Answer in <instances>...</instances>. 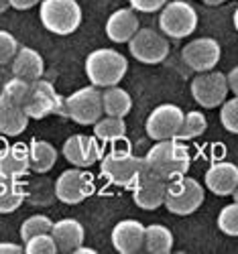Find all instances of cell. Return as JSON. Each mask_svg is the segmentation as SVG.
Listing matches in <instances>:
<instances>
[{
  "label": "cell",
  "mask_w": 238,
  "mask_h": 254,
  "mask_svg": "<svg viewBox=\"0 0 238 254\" xmlns=\"http://www.w3.org/2000/svg\"><path fill=\"white\" fill-rule=\"evenodd\" d=\"M173 250V232L163 224L145 226V252L169 254Z\"/></svg>",
  "instance_id": "d4e9b609"
},
{
  "label": "cell",
  "mask_w": 238,
  "mask_h": 254,
  "mask_svg": "<svg viewBox=\"0 0 238 254\" xmlns=\"http://www.w3.org/2000/svg\"><path fill=\"white\" fill-rule=\"evenodd\" d=\"M139 29V16L133 8H118L106 20V37L112 43H128Z\"/></svg>",
  "instance_id": "ffe728a7"
},
{
  "label": "cell",
  "mask_w": 238,
  "mask_h": 254,
  "mask_svg": "<svg viewBox=\"0 0 238 254\" xmlns=\"http://www.w3.org/2000/svg\"><path fill=\"white\" fill-rule=\"evenodd\" d=\"M112 248L120 254H137L145 250V226L139 220H120L112 228Z\"/></svg>",
  "instance_id": "e0dca14e"
},
{
  "label": "cell",
  "mask_w": 238,
  "mask_h": 254,
  "mask_svg": "<svg viewBox=\"0 0 238 254\" xmlns=\"http://www.w3.org/2000/svg\"><path fill=\"white\" fill-rule=\"evenodd\" d=\"M29 157H31V171L35 173H49L57 163V149L47 140H33L29 146Z\"/></svg>",
  "instance_id": "cb8c5ba5"
},
{
  "label": "cell",
  "mask_w": 238,
  "mask_h": 254,
  "mask_svg": "<svg viewBox=\"0 0 238 254\" xmlns=\"http://www.w3.org/2000/svg\"><path fill=\"white\" fill-rule=\"evenodd\" d=\"M220 124L224 126V130L238 134V96L226 98V102L220 106Z\"/></svg>",
  "instance_id": "1f68e13d"
},
{
  "label": "cell",
  "mask_w": 238,
  "mask_h": 254,
  "mask_svg": "<svg viewBox=\"0 0 238 254\" xmlns=\"http://www.w3.org/2000/svg\"><path fill=\"white\" fill-rule=\"evenodd\" d=\"M10 77H12V71H10V67H8V65H0V92H2L4 83H6Z\"/></svg>",
  "instance_id": "74e56055"
},
{
  "label": "cell",
  "mask_w": 238,
  "mask_h": 254,
  "mask_svg": "<svg viewBox=\"0 0 238 254\" xmlns=\"http://www.w3.org/2000/svg\"><path fill=\"white\" fill-rule=\"evenodd\" d=\"M23 108L31 120H41L49 114H63V98L55 92L51 81L41 77L29 83Z\"/></svg>",
  "instance_id": "ba28073f"
},
{
  "label": "cell",
  "mask_w": 238,
  "mask_h": 254,
  "mask_svg": "<svg viewBox=\"0 0 238 254\" xmlns=\"http://www.w3.org/2000/svg\"><path fill=\"white\" fill-rule=\"evenodd\" d=\"M145 159L137 157L133 151L116 149L102 157L100 171L102 175L118 187H133L139 175L145 171Z\"/></svg>",
  "instance_id": "8992f818"
},
{
  "label": "cell",
  "mask_w": 238,
  "mask_h": 254,
  "mask_svg": "<svg viewBox=\"0 0 238 254\" xmlns=\"http://www.w3.org/2000/svg\"><path fill=\"white\" fill-rule=\"evenodd\" d=\"M18 47L20 45L14 39V35L0 29V65H10V61L14 59Z\"/></svg>",
  "instance_id": "d6a6232c"
},
{
  "label": "cell",
  "mask_w": 238,
  "mask_h": 254,
  "mask_svg": "<svg viewBox=\"0 0 238 254\" xmlns=\"http://www.w3.org/2000/svg\"><path fill=\"white\" fill-rule=\"evenodd\" d=\"M31 171V157L27 144H10L0 151V177L20 179Z\"/></svg>",
  "instance_id": "ac0fdd59"
},
{
  "label": "cell",
  "mask_w": 238,
  "mask_h": 254,
  "mask_svg": "<svg viewBox=\"0 0 238 254\" xmlns=\"http://www.w3.org/2000/svg\"><path fill=\"white\" fill-rule=\"evenodd\" d=\"M53 228V222L47 218V216H43V214H37V216H31L27 218L23 224H20V238L29 240L31 236H37V234H45V232H51Z\"/></svg>",
  "instance_id": "f546056e"
},
{
  "label": "cell",
  "mask_w": 238,
  "mask_h": 254,
  "mask_svg": "<svg viewBox=\"0 0 238 254\" xmlns=\"http://www.w3.org/2000/svg\"><path fill=\"white\" fill-rule=\"evenodd\" d=\"M198 10L187 0H169L159 10V29L169 39L191 37L198 29Z\"/></svg>",
  "instance_id": "5b68a950"
},
{
  "label": "cell",
  "mask_w": 238,
  "mask_h": 254,
  "mask_svg": "<svg viewBox=\"0 0 238 254\" xmlns=\"http://www.w3.org/2000/svg\"><path fill=\"white\" fill-rule=\"evenodd\" d=\"M104 114L102 106V92L96 86H85L76 90L63 100V114L72 118L76 124L81 126H94Z\"/></svg>",
  "instance_id": "52a82bcc"
},
{
  "label": "cell",
  "mask_w": 238,
  "mask_h": 254,
  "mask_svg": "<svg viewBox=\"0 0 238 254\" xmlns=\"http://www.w3.org/2000/svg\"><path fill=\"white\" fill-rule=\"evenodd\" d=\"M25 252L27 254H57L59 248L55 244V238L51 236V232H45V234H37L25 240Z\"/></svg>",
  "instance_id": "4dcf8cb0"
},
{
  "label": "cell",
  "mask_w": 238,
  "mask_h": 254,
  "mask_svg": "<svg viewBox=\"0 0 238 254\" xmlns=\"http://www.w3.org/2000/svg\"><path fill=\"white\" fill-rule=\"evenodd\" d=\"M232 25H234V29H236V33H238V6H236V10H234V14H232Z\"/></svg>",
  "instance_id": "b9f144b4"
},
{
  "label": "cell",
  "mask_w": 238,
  "mask_h": 254,
  "mask_svg": "<svg viewBox=\"0 0 238 254\" xmlns=\"http://www.w3.org/2000/svg\"><path fill=\"white\" fill-rule=\"evenodd\" d=\"M10 71L20 79L35 81V79H41L43 73H45V61H43V57L35 49L18 47L14 59L10 61Z\"/></svg>",
  "instance_id": "44dd1931"
},
{
  "label": "cell",
  "mask_w": 238,
  "mask_h": 254,
  "mask_svg": "<svg viewBox=\"0 0 238 254\" xmlns=\"http://www.w3.org/2000/svg\"><path fill=\"white\" fill-rule=\"evenodd\" d=\"M218 230L226 236H238V201L224 205L218 214Z\"/></svg>",
  "instance_id": "f1b7e54d"
},
{
  "label": "cell",
  "mask_w": 238,
  "mask_h": 254,
  "mask_svg": "<svg viewBox=\"0 0 238 254\" xmlns=\"http://www.w3.org/2000/svg\"><path fill=\"white\" fill-rule=\"evenodd\" d=\"M169 0H128L133 10H139V12H159Z\"/></svg>",
  "instance_id": "836d02e7"
},
{
  "label": "cell",
  "mask_w": 238,
  "mask_h": 254,
  "mask_svg": "<svg viewBox=\"0 0 238 254\" xmlns=\"http://www.w3.org/2000/svg\"><path fill=\"white\" fill-rule=\"evenodd\" d=\"M206 128H208L206 116L200 110H191L183 118V124H181V130H179V136L177 138H181V140L198 138V136H202L206 132Z\"/></svg>",
  "instance_id": "83f0119b"
},
{
  "label": "cell",
  "mask_w": 238,
  "mask_h": 254,
  "mask_svg": "<svg viewBox=\"0 0 238 254\" xmlns=\"http://www.w3.org/2000/svg\"><path fill=\"white\" fill-rule=\"evenodd\" d=\"M29 116L18 102L0 94V134L2 136H18L27 130Z\"/></svg>",
  "instance_id": "d6986e66"
},
{
  "label": "cell",
  "mask_w": 238,
  "mask_h": 254,
  "mask_svg": "<svg viewBox=\"0 0 238 254\" xmlns=\"http://www.w3.org/2000/svg\"><path fill=\"white\" fill-rule=\"evenodd\" d=\"M74 252H76V254H96V250H94V248H85L83 244H81V246H78Z\"/></svg>",
  "instance_id": "f35d334b"
},
{
  "label": "cell",
  "mask_w": 238,
  "mask_h": 254,
  "mask_svg": "<svg viewBox=\"0 0 238 254\" xmlns=\"http://www.w3.org/2000/svg\"><path fill=\"white\" fill-rule=\"evenodd\" d=\"M128 53L141 63L157 65L169 55V41L161 31L139 29L137 35L128 41Z\"/></svg>",
  "instance_id": "8fae6325"
},
{
  "label": "cell",
  "mask_w": 238,
  "mask_h": 254,
  "mask_svg": "<svg viewBox=\"0 0 238 254\" xmlns=\"http://www.w3.org/2000/svg\"><path fill=\"white\" fill-rule=\"evenodd\" d=\"M63 159L70 165L85 169L92 167L102 159V146L98 142L96 136H88V134H72L66 142H63Z\"/></svg>",
  "instance_id": "9a60e30c"
},
{
  "label": "cell",
  "mask_w": 238,
  "mask_h": 254,
  "mask_svg": "<svg viewBox=\"0 0 238 254\" xmlns=\"http://www.w3.org/2000/svg\"><path fill=\"white\" fill-rule=\"evenodd\" d=\"M126 71H128V61L116 49L102 47L85 57V75L96 88L104 90L110 86H118Z\"/></svg>",
  "instance_id": "7a4b0ae2"
},
{
  "label": "cell",
  "mask_w": 238,
  "mask_h": 254,
  "mask_svg": "<svg viewBox=\"0 0 238 254\" xmlns=\"http://www.w3.org/2000/svg\"><path fill=\"white\" fill-rule=\"evenodd\" d=\"M232 199H234V201H238V187H236V191L232 193Z\"/></svg>",
  "instance_id": "7bdbcfd3"
},
{
  "label": "cell",
  "mask_w": 238,
  "mask_h": 254,
  "mask_svg": "<svg viewBox=\"0 0 238 254\" xmlns=\"http://www.w3.org/2000/svg\"><path fill=\"white\" fill-rule=\"evenodd\" d=\"M145 165L149 171H153L155 175L173 181L181 175H187L191 157L187 146L181 144L177 138L169 140H157L145 155Z\"/></svg>",
  "instance_id": "6da1fadb"
},
{
  "label": "cell",
  "mask_w": 238,
  "mask_h": 254,
  "mask_svg": "<svg viewBox=\"0 0 238 254\" xmlns=\"http://www.w3.org/2000/svg\"><path fill=\"white\" fill-rule=\"evenodd\" d=\"M124 134H126V122H124V118L106 116V118H100L94 124V136L98 140H102V142L120 140V138H124Z\"/></svg>",
  "instance_id": "4316f807"
},
{
  "label": "cell",
  "mask_w": 238,
  "mask_h": 254,
  "mask_svg": "<svg viewBox=\"0 0 238 254\" xmlns=\"http://www.w3.org/2000/svg\"><path fill=\"white\" fill-rule=\"evenodd\" d=\"M185 112L175 104H161L149 114L145 122V132L149 138L157 140H169V138H177L181 124H183Z\"/></svg>",
  "instance_id": "7c38bea8"
},
{
  "label": "cell",
  "mask_w": 238,
  "mask_h": 254,
  "mask_svg": "<svg viewBox=\"0 0 238 254\" xmlns=\"http://www.w3.org/2000/svg\"><path fill=\"white\" fill-rule=\"evenodd\" d=\"M53 193L59 201L68 205L81 203L83 199H88L94 193V179L88 171H83L79 167L68 169V171H63L55 179Z\"/></svg>",
  "instance_id": "30bf717a"
},
{
  "label": "cell",
  "mask_w": 238,
  "mask_h": 254,
  "mask_svg": "<svg viewBox=\"0 0 238 254\" xmlns=\"http://www.w3.org/2000/svg\"><path fill=\"white\" fill-rule=\"evenodd\" d=\"M226 77H228V88H230V92H232L234 96H238V65L232 67Z\"/></svg>",
  "instance_id": "8d00e7d4"
},
{
  "label": "cell",
  "mask_w": 238,
  "mask_h": 254,
  "mask_svg": "<svg viewBox=\"0 0 238 254\" xmlns=\"http://www.w3.org/2000/svg\"><path fill=\"white\" fill-rule=\"evenodd\" d=\"M220 57H222V47H220L218 41L212 39V37H198V39H193V41H189V43L183 47V51H181L183 63L189 69L196 71V73L216 69Z\"/></svg>",
  "instance_id": "4fadbf2b"
},
{
  "label": "cell",
  "mask_w": 238,
  "mask_h": 254,
  "mask_svg": "<svg viewBox=\"0 0 238 254\" xmlns=\"http://www.w3.org/2000/svg\"><path fill=\"white\" fill-rule=\"evenodd\" d=\"M8 8H10V2H8V0H0V14L6 12Z\"/></svg>",
  "instance_id": "60d3db41"
},
{
  "label": "cell",
  "mask_w": 238,
  "mask_h": 254,
  "mask_svg": "<svg viewBox=\"0 0 238 254\" xmlns=\"http://www.w3.org/2000/svg\"><path fill=\"white\" fill-rule=\"evenodd\" d=\"M204 4H208V6H220V4H224L226 0H202Z\"/></svg>",
  "instance_id": "ab89813d"
},
{
  "label": "cell",
  "mask_w": 238,
  "mask_h": 254,
  "mask_svg": "<svg viewBox=\"0 0 238 254\" xmlns=\"http://www.w3.org/2000/svg\"><path fill=\"white\" fill-rule=\"evenodd\" d=\"M10 6L16 8V10H29L37 4H41V0H8Z\"/></svg>",
  "instance_id": "e575fe53"
},
{
  "label": "cell",
  "mask_w": 238,
  "mask_h": 254,
  "mask_svg": "<svg viewBox=\"0 0 238 254\" xmlns=\"http://www.w3.org/2000/svg\"><path fill=\"white\" fill-rule=\"evenodd\" d=\"M191 98L196 100L202 108H218L222 106L228 98V77L222 71H202L196 77L191 79V86H189Z\"/></svg>",
  "instance_id": "9c48e42d"
},
{
  "label": "cell",
  "mask_w": 238,
  "mask_h": 254,
  "mask_svg": "<svg viewBox=\"0 0 238 254\" xmlns=\"http://www.w3.org/2000/svg\"><path fill=\"white\" fill-rule=\"evenodd\" d=\"M206 199V187L193 177L181 175L169 181L165 207L173 216H191Z\"/></svg>",
  "instance_id": "277c9868"
},
{
  "label": "cell",
  "mask_w": 238,
  "mask_h": 254,
  "mask_svg": "<svg viewBox=\"0 0 238 254\" xmlns=\"http://www.w3.org/2000/svg\"><path fill=\"white\" fill-rule=\"evenodd\" d=\"M51 236L55 238V244L59 252H74L78 246L83 244V226L74 218H63L59 222H53Z\"/></svg>",
  "instance_id": "7402d4cb"
},
{
  "label": "cell",
  "mask_w": 238,
  "mask_h": 254,
  "mask_svg": "<svg viewBox=\"0 0 238 254\" xmlns=\"http://www.w3.org/2000/svg\"><path fill=\"white\" fill-rule=\"evenodd\" d=\"M102 106H104L106 116L124 118L133 110V98L126 90H122L118 86H110V88L102 90Z\"/></svg>",
  "instance_id": "603a6c76"
},
{
  "label": "cell",
  "mask_w": 238,
  "mask_h": 254,
  "mask_svg": "<svg viewBox=\"0 0 238 254\" xmlns=\"http://www.w3.org/2000/svg\"><path fill=\"white\" fill-rule=\"evenodd\" d=\"M25 252V246L14 242H0V254H20Z\"/></svg>",
  "instance_id": "d590c367"
},
{
  "label": "cell",
  "mask_w": 238,
  "mask_h": 254,
  "mask_svg": "<svg viewBox=\"0 0 238 254\" xmlns=\"http://www.w3.org/2000/svg\"><path fill=\"white\" fill-rule=\"evenodd\" d=\"M39 18L49 33L68 37L79 29L83 14L78 0H41Z\"/></svg>",
  "instance_id": "3957f363"
},
{
  "label": "cell",
  "mask_w": 238,
  "mask_h": 254,
  "mask_svg": "<svg viewBox=\"0 0 238 254\" xmlns=\"http://www.w3.org/2000/svg\"><path fill=\"white\" fill-rule=\"evenodd\" d=\"M204 185L214 195H232L238 187V165L230 161H218L210 165L204 175Z\"/></svg>",
  "instance_id": "2e32d148"
},
{
  "label": "cell",
  "mask_w": 238,
  "mask_h": 254,
  "mask_svg": "<svg viewBox=\"0 0 238 254\" xmlns=\"http://www.w3.org/2000/svg\"><path fill=\"white\" fill-rule=\"evenodd\" d=\"M167 185H169L167 179L155 175L153 171H149L145 167V171L139 175V179L133 185V199L141 209L153 211V209L165 205Z\"/></svg>",
  "instance_id": "5bb4252c"
},
{
  "label": "cell",
  "mask_w": 238,
  "mask_h": 254,
  "mask_svg": "<svg viewBox=\"0 0 238 254\" xmlns=\"http://www.w3.org/2000/svg\"><path fill=\"white\" fill-rule=\"evenodd\" d=\"M25 201V189L16 179L0 177V216L16 211Z\"/></svg>",
  "instance_id": "484cf974"
}]
</instances>
